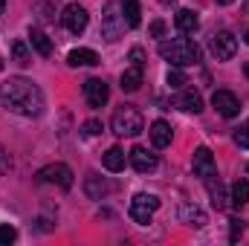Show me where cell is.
I'll return each instance as SVG.
<instances>
[{
  "label": "cell",
  "instance_id": "cell-1",
  "mask_svg": "<svg viewBox=\"0 0 249 246\" xmlns=\"http://www.w3.org/2000/svg\"><path fill=\"white\" fill-rule=\"evenodd\" d=\"M0 102H3V107H9L12 113H20V116L44 113V93L38 90V84H32L23 75H12L0 84Z\"/></svg>",
  "mask_w": 249,
  "mask_h": 246
},
{
  "label": "cell",
  "instance_id": "cell-2",
  "mask_svg": "<svg viewBox=\"0 0 249 246\" xmlns=\"http://www.w3.org/2000/svg\"><path fill=\"white\" fill-rule=\"evenodd\" d=\"M160 55L165 61H171L174 67H191V64L200 61V50L194 41L188 38H171V41H162L160 44Z\"/></svg>",
  "mask_w": 249,
  "mask_h": 246
},
{
  "label": "cell",
  "instance_id": "cell-3",
  "mask_svg": "<svg viewBox=\"0 0 249 246\" xmlns=\"http://www.w3.org/2000/svg\"><path fill=\"white\" fill-rule=\"evenodd\" d=\"M145 130V122H142V113L130 105H122L116 113H113V133L116 136H139Z\"/></svg>",
  "mask_w": 249,
  "mask_h": 246
},
{
  "label": "cell",
  "instance_id": "cell-4",
  "mask_svg": "<svg viewBox=\"0 0 249 246\" xmlns=\"http://www.w3.org/2000/svg\"><path fill=\"white\" fill-rule=\"evenodd\" d=\"M157 209H160V200H157L154 194H136V197L130 200L127 214H130V220H133V223L145 226V223H151V214H154Z\"/></svg>",
  "mask_w": 249,
  "mask_h": 246
},
{
  "label": "cell",
  "instance_id": "cell-5",
  "mask_svg": "<svg viewBox=\"0 0 249 246\" xmlns=\"http://www.w3.org/2000/svg\"><path fill=\"white\" fill-rule=\"evenodd\" d=\"M35 180L38 183H53L58 185V188H72V171L64 165V162H55V165H47V168H41L38 174H35Z\"/></svg>",
  "mask_w": 249,
  "mask_h": 246
},
{
  "label": "cell",
  "instance_id": "cell-6",
  "mask_svg": "<svg viewBox=\"0 0 249 246\" xmlns=\"http://www.w3.org/2000/svg\"><path fill=\"white\" fill-rule=\"evenodd\" d=\"M209 50H212V55H214L217 61H229V58L235 55V50H238V41H235V35H232V32L220 29V32H214V35H212Z\"/></svg>",
  "mask_w": 249,
  "mask_h": 246
},
{
  "label": "cell",
  "instance_id": "cell-7",
  "mask_svg": "<svg viewBox=\"0 0 249 246\" xmlns=\"http://www.w3.org/2000/svg\"><path fill=\"white\" fill-rule=\"evenodd\" d=\"M122 29H124V18L116 12V3H107L105 6V15H102V35L107 41H116L122 35Z\"/></svg>",
  "mask_w": 249,
  "mask_h": 246
},
{
  "label": "cell",
  "instance_id": "cell-8",
  "mask_svg": "<svg viewBox=\"0 0 249 246\" xmlns=\"http://www.w3.org/2000/svg\"><path fill=\"white\" fill-rule=\"evenodd\" d=\"M212 105H214V110H217L223 119H235V116L241 113V102H238V96L229 93V90H214Z\"/></svg>",
  "mask_w": 249,
  "mask_h": 246
},
{
  "label": "cell",
  "instance_id": "cell-9",
  "mask_svg": "<svg viewBox=\"0 0 249 246\" xmlns=\"http://www.w3.org/2000/svg\"><path fill=\"white\" fill-rule=\"evenodd\" d=\"M84 99H87L90 107H105L107 99H110V87L102 78H87L84 81Z\"/></svg>",
  "mask_w": 249,
  "mask_h": 246
},
{
  "label": "cell",
  "instance_id": "cell-10",
  "mask_svg": "<svg viewBox=\"0 0 249 246\" xmlns=\"http://www.w3.org/2000/svg\"><path fill=\"white\" fill-rule=\"evenodd\" d=\"M61 20H64V26H67L72 35H81V32L87 29V9L78 6V3H70V6L64 9Z\"/></svg>",
  "mask_w": 249,
  "mask_h": 246
},
{
  "label": "cell",
  "instance_id": "cell-11",
  "mask_svg": "<svg viewBox=\"0 0 249 246\" xmlns=\"http://www.w3.org/2000/svg\"><path fill=\"white\" fill-rule=\"evenodd\" d=\"M191 165H194V174H197L200 180H209L212 174H217V165H214V157H212L209 148H197Z\"/></svg>",
  "mask_w": 249,
  "mask_h": 246
},
{
  "label": "cell",
  "instance_id": "cell-12",
  "mask_svg": "<svg viewBox=\"0 0 249 246\" xmlns=\"http://www.w3.org/2000/svg\"><path fill=\"white\" fill-rule=\"evenodd\" d=\"M130 165H133L139 174H151V171H157V157H154L148 148L136 145V148L130 151Z\"/></svg>",
  "mask_w": 249,
  "mask_h": 246
},
{
  "label": "cell",
  "instance_id": "cell-13",
  "mask_svg": "<svg viewBox=\"0 0 249 246\" xmlns=\"http://www.w3.org/2000/svg\"><path fill=\"white\" fill-rule=\"evenodd\" d=\"M151 142H154V148H168L171 145V124L162 122V119H157V122L151 124Z\"/></svg>",
  "mask_w": 249,
  "mask_h": 246
},
{
  "label": "cell",
  "instance_id": "cell-14",
  "mask_svg": "<svg viewBox=\"0 0 249 246\" xmlns=\"http://www.w3.org/2000/svg\"><path fill=\"white\" fill-rule=\"evenodd\" d=\"M67 61H70V67H96V64H102V58L93 50H72L67 55Z\"/></svg>",
  "mask_w": 249,
  "mask_h": 246
},
{
  "label": "cell",
  "instance_id": "cell-15",
  "mask_svg": "<svg viewBox=\"0 0 249 246\" xmlns=\"http://www.w3.org/2000/svg\"><path fill=\"white\" fill-rule=\"evenodd\" d=\"M119 6H122L124 23H127L130 29H136V26L142 23V9H139V0H122Z\"/></svg>",
  "mask_w": 249,
  "mask_h": 246
},
{
  "label": "cell",
  "instance_id": "cell-16",
  "mask_svg": "<svg viewBox=\"0 0 249 246\" xmlns=\"http://www.w3.org/2000/svg\"><path fill=\"white\" fill-rule=\"evenodd\" d=\"M84 191H87L90 200H102V197L107 194V183H105L99 174H87V177H84Z\"/></svg>",
  "mask_w": 249,
  "mask_h": 246
},
{
  "label": "cell",
  "instance_id": "cell-17",
  "mask_svg": "<svg viewBox=\"0 0 249 246\" xmlns=\"http://www.w3.org/2000/svg\"><path fill=\"white\" fill-rule=\"evenodd\" d=\"M174 23H177V29H180L183 35H188V32H194V29L200 26L197 15H194L191 9H180V12H177V18H174Z\"/></svg>",
  "mask_w": 249,
  "mask_h": 246
},
{
  "label": "cell",
  "instance_id": "cell-18",
  "mask_svg": "<svg viewBox=\"0 0 249 246\" xmlns=\"http://www.w3.org/2000/svg\"><path fill=\"white\" fill-rule=\"evenodd\" d=\"M29 44H32V50H35L38 55H44V58L53 53V41H50L41 29H32V32H29Z\"/></svg>",
  "mask_w": 249,
  "mask_h": 246
},
{
  "label": "cell",
  "instance_id": "cell-19",
  "mask_svg": "<svg viewBox=\"0 0 249 246\" xmlns=\"http://www.w3.org/2000/svg\"><path fill=\"white\" fill-rule=\"evenodd\" d=\"M102 165L107 171H122L124 168V151L122 148H107V154L102 157Z\"/></svg>",
  "mask_w": 249,
  "mask_h": 246
},
{
  "label": "cell",
  "instance_id": "cell-20",
  "mask_svg": "<svg viewBox=\"0 0 249 246\" xmlns=\"http://www.w3.org/2000/svg\"><path fill=\"white\" fill-rule=\"evenodd\" d=\"M206 188H209V194H212V203L217 206V209H223L226 206V197H223V185H220V177L217 174H212L209 180H203Z\"/></svg>",
  "mask_w": 249,
  "mask_h": 246
},
{
  "label": "cell",
  "instance_id": "cell-21",
  "mask_svg": "<svg viewBox=\"0 0 249 246\" xmlns=\"http://www.w3.org/2000/svg\"><path fill=\"white\" fill-rule=\"evenodd\" d=\"M139 84H142V67H130V70L122 72V90L124 93L139 90Z\"/></svg>",
  "mask_w": 249,
  "mask_h": 246
},
{
  "label": "cell",
  "instance_id": "cell-22",
  "mask_svg": "<svg viewBox=\"0 0 249 246\" xmlns=\"http://www.w3.org/2000/svg\"><path fill=\"white\" fill-rule=\"evenodd\" d=\"M180 220L183 223H194V226H206V214L197 206H183L180 209Z\"/></svg>",
  "mask_w": 249,
  "mask_h": 246
},
{
  "label": "cell",
  "instance_id": "cell-23",
  "mask_svg": "<svg viewBox=\"0 0 249 246\" xmlns=\"http://www.w3.org/2000/svg\"><path fill=\"white\" fill-rule=\"evenodd\" d=\"M232 203L235 206H247L249 203V180L247 177L235 180V185H232Z\"/></svg>",
  "mask_w": 249,
  "mask_h": 246
},
{
  "label": "cell",
  "instance_id": "cell-24",
  "mask_svg": "<svg viewBox=\"0 0 249 246\" xmlns=\"http://www.w3.org/2000/svg\"><path fill=\"white\" fill-rule=\"evenodd\" d=\"M180 107L188 110V113H200V110H203V99H200V93H197V90H186L183 99H180Z\"/></svg>",
  "mask_w": 249,
  "mask_h": 246
},
{
  "label": "cell",
  "instance_id": "cell-25",
  "mask_svg": "<svg viewBox=\"0 0 249 246\" xmlns=\"http://www.w3.org/2000/svg\"><path fill=\"white\" fill-rule=\"evenodd\" d=\"M12 58L20 64V67H29V64H32V55H29V50H26L23 41H15V44H12Z\"/></svg>",
  "mask_w": 249,
  "mask_h": 246
},
{
  "label": "cell",
  "instance_id": "cell-26",
  "mask_svg": "<svg viewBox=\"0 0 249 246\" xmlns=\"http://www.w3.org/2000/svg\"><path fill=\"white\" fill-rule=\"evenodd\" d=\"M235 145H238V148H249V122L241 124V127L235 130Z\"/></svg>",
  "mask_w": 249,
  "mask_h": 246
},
{
  "label": "cell",
  "instance_id": "cell-27",
  "mask_svg": "<svg viewBox=\"0 0 249 246\" xmlns=\"http://www.w3.org/2000/svg\"><path fill=\"white\" fill-rule=\"evenodd\" d=\"M15 238H18V232H15V226H0V246H9V244H15Z\"/></svg>",
  "mask_w": 249,
  "mask_h": 246
},
{
  "label": "cell",
  "instance_id": "cell-28",
  "mask_svg": "<svg viewBox=\"0 0 249 246\" xmlns=\"http://www.w3.org/2000/svg\"><path fill=\"white\" fill-rule=\"evenodd\" d=\"M165 81H168V87H183V84H186V75H183L180 70H168Z\"/></svg>",
  "mask_w": 249,
  "mask_h": 246
},
{
  "label": "cell",
  "instance_id": "cell-29",
  "mask_svg": "<svg viewBox=\"0 0 249 246\" xmlns=\"http://www.w3.org/2000/svg\"><path fill=\"white\" fill-rule=\"evenodd\" d=\"M102 130H105V127H102V122H99V119H90V122H84V133H87V136H99Z\"/></svg>",
  "mask_w": 249,
  "mask_h": 246
},
{
  "label": "cell",
  "instance_id": "cell-30",
  "mask_svg": "<svg viewBox=\"0 0 249 246\" xmlns=\"http://www.w3.org/2000/svg\"><path fill=\"white\" fill-rule=\"evenodd\" d=\"M9 171H12V157L0 148V174H9Z\"/></svg>",
  "mask_w": 249,
  "mask_h": 246
},
{
  "label": "cell",
  "instance_id": "cell-31",
  "mask_svg": "<svg viewBox=\"0 0 249 246\" xmlns=\"http://www.w3.org/2000/svg\"><path fill=\"white\" fill-rule=\"evenodd\" d=\"M130 61H133V67H145V53L139 47H133L130 50Z\"/></svg>",
  "mask_w": 249,
  "mask_h": 246
},
{
  "label": "cell",
  "instance_id": "cell-32",
  "mask_svg": "<svg viewBox=\"0 0 249 246\" xmlns=\"http://www.w3.org/2000/svg\"><path fill=\"white\" fill-rule=\"evenodd\" d=\"M232 223V235H229V241L235 244L238 238H241V232H244V220H229Z\"/></svg>",
  "mask_w": 249,
  "mask_h": 246
},
{
  "label": "cell",
  "instance_id": "cell-33",
  "mask_svg": "<svg viewBox=\"0 0 249 246\" xmlns=\"http://www.w3.org/2000/svg\"><path fill=\"white\" fill-rule=\"evenodd\" d=\"M148 32H151V35H154V38H162V32H165V23H162V20H154V23H151V29H148Z\"/></svg>",
  "mask_w": 249,
  "mask_h": 246
},
{
  "label": "cell",
  "instance_id": "cell-34",
  "mask_svg": "<svg viewBox=\"0 0 249 246\" xmlns=\"http://www.w3.org/2000/svg\"><path fill=\"white\" fill-rule=\"evenodd\" d=\"M217 3H220V6H229V3H235V0H217Z\"/></svg>",
  "mask_w": 249,
  "mask_h": 246
},
{
  "label": "cell",
  "instance_id": "cell-35",
  "mask_svg": "<svg viewBox=\"0 0 249 246\" xmlns=\"http://www.w3.org/2000/svg\"><path fill=\"white\" fill-rule=\"evenodd\" d=\"M3 12H6V0H0V15H3Z\"/></svg>",
  "mask_w": 249,
  "mask_h": 246
},
{
  "label": "cell",
  "instance_id": "cell-36",
  "mask_svg": "<svg viewBox=\"0 0 249 246\" xmlns=\"http://www.w3.org/2000/svg\"><path fill=\"white\" fill-rule=\"evenodd\" d=\"M244 72H247V78H249V61H247V64H244Z\"/></svg>",
  "mask_w": 249,
  "mask_h": 246
},
{
  "label": "cell",
  "instance_id": "cell-37",
  "mask_svg": "<svg viewBox=\"0 0 249 246\" xmlns=\"http://www.w3.org/2000/svg\"><path fill=\"white\" fill-rule=\"evenodd\" d=\"M247 44H249V32H247Z\"/></svg>",
  "mask_w": 249,
  "mask_h": 246
},
{
  "label": "cell",
  "instance_id": "cell-38",
  "mask_svg": "<svg viewBox=\"0 0 249 246\" xmlns=\"http://www.w3.org/2000/svg\"><path fill=\"white\" fill-rule=\"evenodd\" d=\"M0 70H3V61H0Z\"/></svg>",
  "mask_w": 249,
  "mask_h": 246
}]
</instances>
